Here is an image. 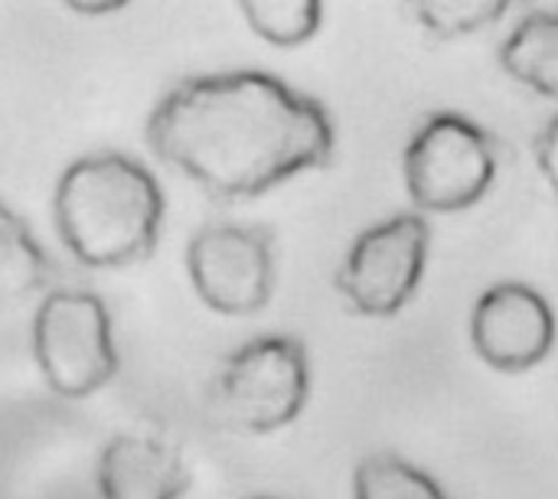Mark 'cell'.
Here are the masks:
<instances>
[{
	"label": "cell",
	"instance_id": "52a82bcc",
	"mask_svg": "<svg viewBox=\"0 0 558 499\" xmlns=\"http://www.w3.org/2000/svg\"><path fill=\"white\" fill-rule=\"evenodd\" d=\"M186 275L209 311L252 317L275 294V235L258 226H206L186 245Z\"/></svg>",
	"mask_w": 558,
	"mask_h": 499
},
{
	"label": "cell",
	"instance_id": "7c38bea8",
	"mask_svg": "<svg viewBox=\"0 0 558 499\" xmlns=\"http://www.w3.org/2000/svg\"><path fill=\"white\" fill-rule=\"evenodd\" d=\"M239 10L255 36L281 49L304 46L324 26V7L317 0H245Z\"/></svg>",
	"mask_w": 558,
	"mask_h": 499
},
{
	"label": "cell",
	"instance_id": "30bf717a",
	"mask_svg": "<svg viewBox=\"0 0 558 499\" xmlns=\"http://www.w3.org/2000/svg\"><path fill=\"white\" fill-rule=\"evenodd\" d=\"M500 69L536 95L558 101V13L520 20L500 42Z\"/></svg>",
	"mask_w": 558,
	"mask_h": 499
},
{
	"label": "cell",
	"instance_id": "9c48e42d",
	"mask_svg": "<svg viewBox=\"0 0 558 499\" xmlns=\"http://www.w3.org/2000/svg\"><path fill=\"white\" fill-rule=\"evenodd\" d=\"M98 499H183L190 464L183 451L157 435H114L95 467Z\"/></svg>",
	"mask_w": 558,
	"mask_h": 499
},
{
	"label": "cell",
	"instance_id": "e0dca14e",
	"mask_svg": "<svg viewBox=\"0 0 558 499\" xmlns=\"http://www.w3.org/2000/svg\"><path fill=\"white\" fill-rule=\"evenodd\" d=\"M252 499H271V497H252Z\"/></svg>",
	"mask_w": 558,
	"mask_h": 499
},
{
	"label": "cell",
	"instance_id": "2e32d148",
	"mask_svg": "<svg viewBox=\"0 0 558 499\" xmlns=\"http://www.w3.org/2000/svg\"><path fill=\"white\" fill-rule=\"evenodd\" d=\"M121 7H124L121 0H92V3L75 0V3H69V10H72V13H95V16L114 13V10H121Z\"/></svg>",
	"mask_w": 558,
	"mask_h": 499
},
{
	"label": "cell",
	"instance_id": "8fae6325",
	"mask_svg": "<svg viewBox=\"0 0 558 499\" xmlns=\"http://www.w3.org/2000/svg\"><path fill=\"white\" fill-rule=\"evenodd\" d=\"M52 261L23 216L0 199V304H20L46 291Z\"/></svg>",
	"mask_w": 558,
	"mask_h": 499
},
{
	"label": "cell",
	"instance_id": "4fadbf2b",
	"mask_svg": "<svg viewBox=\"0 0 558 499\" xmlns=\"http://www.w3.org/2000/svg\"><path fill=\"white\" fill-rule=\"evenodd\" d=\"M353 499H448L445 490L399 454H369L353 474Z\"/></svg>",
	"mask_w": 558,
	"mask_h": 499
},
{
	"label": "cell",
	"instance_id": "7a4b0ae2",
	"mask_svg": "<svg viewBox=\"0 0 558 499\" xmlns=\"http://www.w3.org/2000/svg\"><path fill=\"white\" fill-rule=\"evenodd\" d=\"M163 190L154 173L118 150L72 160L52 193V222L85 268H131L154 255L163 226Z\"/></svg>",
	"mask_w": 558,
	"mask_h": 499
},
{
	"label": "cell",
	"instance_id": "8992f818",
	"mask_svg": "<svg viewBox=\"0 0 558 499\" xmlns=\"http://www.w3.org/2000/svg\"><path fill=\"white\" fill-rule=\"evenodd\" d=\"M432 229L422 212H402L360 232L337 271V291L360 317H396L415 297L428 268Z\"/></svg>",
	"mask_w": 558,
	"mask_h": 499
},
{
	"label": "cell",
	"instance_id": "9a60e30c",
	"mask_svg": "<svg viewBox=\"0 0 558 499\" xmlns=\"http://www.w3.org/2000/svg\"><path fill=\"white\" fill-rule=\"evenodd\" d=\"M536 163H539L549 190L558 196V114L546 124V131L536 137Z\"/></svg>",
	"mask_w": 558,
	"mask_h": 499
},
{
	"label": "cell",
	"instance_id": "3957f363",
	"mask_svg": "<svg viewBox=\"0 0 558 499\" xmlns=\"http://www.w3.org/2000/svg\"><path fill=\"white\" fill-rule=\"evenodd\" d=\"M311 395L307 350L294 337L268 333L239 346L209 389L213 418L239 435H275L294 425Z\"/></svg>",
	"mask_w": 558,
	"mask_h": 499
},
{
	"label": "cell",
	"instance_id": "ba28073f",
	"mask_svg": "<svg viewBox=\"0 0 558 499\" xmlns=\"http://www.w3.org/2000/svg\"><path fill=\"white\" fill-rule=\"evenodd\" d=\"M553 304L523 281H500L484 291L471 314V343L481 363L497 373H530L556 346Z\"/></svg>",
	"mask_w": 558,
	"mask_h": 499
},
{
	"label": "cell",
	"instance_id": "5b68a950",
	"mask_svg": "<svg viewBox=\"0 0 558 499\" xmlns=\"http://www.w3.org/2000/svg\"><path fill=\"white\" fill-rule=\"evenodd\" d=\"M402 177L418 212H464L494 186L497 154L490 134L464 114H432L402 154Z\"/></svg>",
	"mask_w": 558,
	"mask_h": 499
},
{
	"label": "cell",
	"instance_id": "6da1fadb",
	"mask_svg": "<svg viewBox=\"0 0 558 499\" xmlns=\"http://www.w3.org/2000/svg\"><path fill=\"white\" fill-rule=\"evenodd\" d=\"M147 147L216 199H252L330 163L327 108L258 69L177 82L147 114Z\"/></svg>",
	"mask_w": 558,
	"mask_h": 499
},
{
	"label": "cell",
	"instance_id": "277c9868",
	"mask_svg": "<svg viewBox=\"0 0 558 499\" xmlns=\"http://www.w3.org/2000/svg\"><path fill=\"white\" fill-rule=\"evenodd\" d=\"M33 356L62 399H88L118 373L111 314L92 291H49L33 317Z\"/></svg>",
	"mask_w": 558,
	"mask_h": 499
},
{
	"label": "cell",
	"instance_id": "5bb4252c",
	"mask_svg": "<svg viewBox=\"0 0 558 499\" xmlns=\"http://www.w3.org/2000/svg\"><path fill=\"white\" fill-rule=\"evenodd\" d=\"M412 10L438 39H458L497 23L510 7L504 0H422Z\"/></svg>",
	"mask_w": 558,
	"mask_h": 499
}]
</instances>
